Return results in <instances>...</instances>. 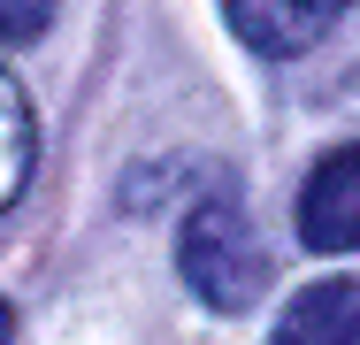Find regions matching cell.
Returning <instances> with one entry per match:
<instances>
[{
	"mask_svg": "<svg viewBox=\"0 0 360 345\" xmlns=\"http://www.w3.org/2000/svg\"><path fill=\"white\" fill-rule=\"evenodd\" d=\"M31 161H39V123H31V100L15 92V77L0 69V215L15 207V192L31 184Z\"/></svg>",
	"mask_w": 360,
	"mask_h": 345,
	"instance_id": "cell-5",
	"label": "cell"
},
{
	"mask_svg": "<svg viewBox=\"0 0 360 345\" xmlns=\"http://www.w3.org/2000/svg\"><path fill=\"white\" fill-rule=\"evenodd\" d=\"M276 345H360V284L353 276L307 284L276 322Z\"/></svg>",
	"mask_w": 360,
	"mask_h": 345,
	"instance_id": "cell-4",
	"label": "cell"
},
{
	"mask_svg": "<svg viewBox=\"0 0 360 345\" xmlns=\"http://www.w3.org/2000/svg\"><path fill=\"white\" fill-rule=\"evenodd\" d=\"M353 0H222V15H230V31L253 46V54H307L338 15H345Z\"/></svg>",
	"mask_w": 360,
	"mask_h": 345,
	"instance_id": "cell-3",
	"label": "cell"
},
{
	"mask_svg": "<svg viewBox=\"0 0 360 345\" xmlns=\"http://www.w3.org/2000/svg\"><path fill=\"white\" fill-rule=\"evenodd\" d=\"M54 23V0H0V46H31Z\"/></svg>",
	"mask_w": 360,
	"mask_h": 345,
	"instance_id": "cell-6",
	"label": "cell"
},
{
	"mask_svg": "<svg viewBox=\"0 0 360 345\" xmlns=\"http://www.w3.org/2000/svg\"><path fill=\"white\" fill-rule=\"evenodd\" d=\"M15 338V307H8V299H0V345Z\"/></svg>",
	"mask_w": 360,
	"mask_h": 345,
	"instance_id": "cell-7",
	"label": "cell"
},
{
	"mask_svg": "<svg viewBox=\"0 0 360 345\" xmlns=\"http://www.w3.org/2000/svg\"><path fill=\"white\" fill-rule=\"evenodd\" d=\"M176 269L184 284L215 307V315H245L261 291H269V253L245 222L238 200H200L184 215V238H176Z\"/></svg>",
	"mask_w": 360,
	"mask_h": 345,
	"instance_id": "cell-1",
	"label": "cell"
},
{
	"mask_svg": "<svg viewBox=\"0 0 360 345\" xmlns=\"http://www.w3.org/2000/svg\"><path fill=\"white\" fill-rule=\"evenodd\" d=\"M299 238L314 253H360V146H338L299 184Z\"/></svg>",
	"mask_w": 360,
	"mask_h": 345,
	"instance_id": "cell-2",
	"label": "cell"
}]
</instances>
